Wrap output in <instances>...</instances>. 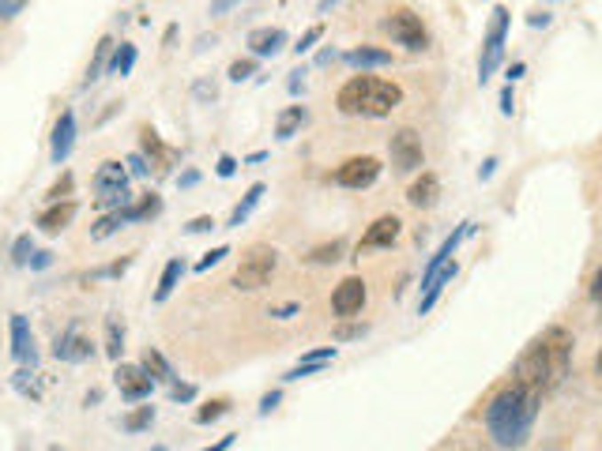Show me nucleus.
<instances>
[{"label": "nucleus", "mask_w": 602, "mask_h": 451, "mask_svg": "<svg viewBox=\"0 0 602 451\" xmlns=\"http://www.w3.org/2000/svg\"><path fill=\"white\" fill-rule=\"evenodd\" d=\"M380 177V162L373 154H361V158H346V162L336 170V181L343 188H369Z\"/></svg>", "instance_id": "6e6552de"}, {"label": "nucleus", "mask_w": 602, "mask_h": 451, "mask_svg": "<svg viewBox=\"0 0 602 451\" xmlns=\"http://www.w3.org/2000/svg\"><path fill=\"white\" fill-rule=\"evenodd\" d=\"M346 64L351 68H384V64H392V53H384V50H351L346 53Z\"/></svg>", "instance_id": "412c9836"}, {"label": "nucleus", "mask_w": 602, "mask_h": 451, "mask_svg": "<svg viewBox=\"0 0 602 451\" xmlns=\"http://www.w3.org/2000/svg\"><path fill=\"white\" fill-rule=\"evenodd\" d=\"M68 192H72V173H65V177H60V181L50 188V200L60 203V196H68Z\"/></svg>", "instance_id": "e433bc0d"}, {"label": "nucleus", "mask_w": 602, "mask_h": 451, "mask_svg": "<svg viewBox=\"0 0 602 451\" xmlns=\"http://www.w3.org/2000/svg\"><path fill=\"white\" fill-rule=\"evenodd\" d=\"M538 407H543V395L519 388V384H509L504 392H497L486 407V425L494 432V440L501 447H519L531 437Z\"/></svg>", "instance_id": "f03ea898"}, {"label": "nucleus", "mask_w": 602, "mask_h": 451, "mask_svg": "<svg viewBox=\"0 0 602 451\" xmlns=\"http://www.w3.org/2000/svg\"><path fill=\"white\" fill-rule=\"evenodd\" d=\"M260 196H264V185H252V188L245 192V200L234 207V215H230V226H242V222H245V218L252 215V207L260 203Z\"/></svg>", "instance_id": "393cba45"}, {"label": "nucleus", "mask_w": 602, "mask_h": 451, "mask_svg": "<svg viewBox=\"0 0 602 451\" xmlns=\"http://www.w3.org/2000/svg\"><path fill=\"white\" fill-rule=\"evenodd\" d=\"M226 407H230L226 399H215V402H208V407H203V410L196 414V422H200V425H208V422H215V417H223V414H226Z\"/></svg>", "instance_id": "c85d7f7f"}, {"label": "nucleus", "mask_w": 602, "mask_h": 451, "mask_svg": "<svg viewBox=\"0 0 602 451\" xmlns=\"http://www.w3.org/2000/svg\"><path fill=\"white\" fill-rule=\"evenodd\" d=\"M512 109H516V102H512V83H509V87L501 91V113H504V117H512Z\"/></svg>", "instance_id": "a19ab883"}, {"label": "nucleus", "mask_w": 602, "mask_h": 451, "mask_svg": "<svg viewBox=\"0 0 602 451\" xmlns=\"http://www.w3.org/2000/svg\"><path fill=\"white\" fill-rule=\"evenodd\" d=\"M234 170H237V162H234L230 154H223V158H218V177H234Z\"/></svg>", "instance_id": "79ce46f5"}, {"label": "nucleus", "mask_w": 602, "mask_h": 451, "mask_svg": "<svg viewBox=\"0 0 602 451\" xmlns=\"http://www.w3.org/2000/svg\"><path fill=\"white\" fill-rule=\"evenodd\" d=\"M53 353H57L60 361H72V365H79V361H87V358H91V338L83 335V328H79V324H72L65 335L57 338Z\"/></svg>", "instance_id": "9b49d317"}, {"label": "nucleus", "mask_w": 602, "mask_h": 451, "mask_svg": "<svg viewBox=\"0 0 602 451\" xmlns=\"http://www.w3.org/2000/svg\"><path fill=\"white\" fill-rule=\"evenodd\" d=\"M568 358H573V338L561 328L543 331V338L519 353V361L512 368V384L527 388L535 395H550L558 384L568 376Z\"/></svg>", "instance_id": "f257e3e1"}, {"label": "nucleus", "mask_w": 602, "mask_h": 451, "mask_svg": "<svg viewBox=\"0 0 602 451\" xmlns=\"http://www.w3.org/2000/svg\"><path fill=\"white\" fill-rule=\"evenodd\" d=\"M129 166H132V173H139V177L147 173V166H144V158H139V154H132V158H129Z\"/></svg>", "instance_id": "49530a36"}, {"label": "nucleus", "mask_w": 602, "mask_h": 451, "mask_svg": "<svg viewBox=\"0 0 602 451\" xmlns=\"http://www.w3.org/2000/svg\"><path fill=\"white\" fill-rule=\"evenodd\" d=\"M144 373H147L151 380H162V384L173 380V368H170V361H166L158 350H147V353H144Z\"/></svg>", "instance_id": "5701e85b"}, {"label": "nucleus", "mask_w": 602, "mask_h": 451, "mask_svg": "<svg viewBox=\"0 0 602 451\" xmlns=\"http://www.w3.org/2000/svg\"><path fill=\"white\" fill-rule=\"evenodd\" d=\"M12 353L20 361H35V335H30L27 316H20V313L12 316Z\"/></svg>", "instance_id": "2eb2a0df"}, {"label": "nucleus", "mask_w": 602, "mask_h": 451, "mask_svg": "<svg viewBox=\"0 0 602 451\" xmlns=\"http://www.w3.org/2000/svg\"><path fill=\"white\" fill-rule=\"evenodd\" d=\"M400 230H403V222L395 218V215H384V218H376L366 233H361V249H384V245H392L395 237H400Z\"/></svg>", "instance_id": "ddd939ff"}, {"label": "nucleus", "mask_w": 602, "mask_h": 451, "mask_svg": "<svg viewBox=\"0 0 602 451\" xmlns=\"http://www.w3.org/2000/svg\"><path fill=\"white\" fill-rule=\"evenodd\" d=\"M114 384L121 388L124 399H147L151 388H154V380L144 373V365H117V373H114Z\"/></svg>", "instance_id": "1a4fd4ad"}, {"label": "nucleus", "mask_w": 602, "mask_h": 451, "mask_svg": "<svg viewBox=\"0 0 602 451\" xmlns=\"http://www.w3.org/2000/svg\"><path fill=\"white\" fill-rule=\"evenodd\" d=\"M173 399H178V402L196 399V388H193V384H173Z\"/></svg>", "instance_id": "ea45409f"}, {"label": "nucleus", "mask_w": 602, "mask_h": 451, "mask_svg": "<svg viewBox=\"0 0 602 451\" xmlns=\"http://www.w3.org/2000/svg\"><path fill=\"white\" fill-rule=\"evenodd\" d=\"M106 353L109 358H121V328H117V320H109L106 324Z\"/></svg>", "instance_id": "7c9ffc66"}, {"label": "nucleus", "mask_w": 602, "mask_h": 451, "mask_svg": "<svg viewBox=\"0 0 602 451\" xmlns=\"http://www.w3.org/2000/svg\"><path fill=\"white\" fill-rule=\"evenodd\" d=\"M403 102V91L376 75H354L339 87L336 106L351 117H388V113Z\"/></svg>", "instance_id": "7ed1b4c3"}, {"label": "nucleus", "mask_w": 602, "mask_h": 451, "mask_svg": "<svg viewBox=\"0 0 602 451\" xmlns=\"http://www.w3.org/2000/svg\"><path fill=\"white\" fill-rule=\"evenodd\" d=\"M94 192L102 196H117V192H129V173H124L121 162H102L99 173H94Z\"/></svg>", "instance_id": "f8f14e48"}, {"label": "nucleus", "mask_w": 602, "mask_h": 451, "mask_svg": "<svg viewBox=\"0 0 602 451\" xmlns=\"http://www.w3.org/2000/svg\"><path fill=\"white\" fill-rule=\"evenodd\" d=\"M223 256H230V249H226V245H218V249H211V252H208V256H203V260L196 264V271H208V267H215L218 260H223Z\"/></svg>", "instance_id": "f704fd0d"}, {"label": "nucleus", "mask_w": 602, "mask_h": 451, "mask_svg": "<svg viewBox=\"0 0 602 451\" xmlns=\"http://www.w3.org/2000/svg\"><path fill=\"white\" fill-rule=\"evenodd\" d=\"M230 444H234V432H230V437H223V440H218V444H215V447H208V451H226V447H230Z\"/></svg>", "instance_id": "603ef678"}, {"label": "nucleus", "mask_w": 602, "mask_h": 451, "mask_svg": "<svg viewBox=\"0 0 602 451\" xmlns=\"http://www.w3.org/2000/svg\"><path fill=\"white\" fill-rule=\"evenodd\" d=\"M392 162L400 173H415L422 170L425 162V151H422V136L415 128H400V132L392 136Z\"/></svg>", "instance_id": "0eeeda50"}, {"label": "nucleus", "mask_w": 602, "mask_h": 451, "mask_svg": "<svg viewBox=\"0 0 602 451\" xmlns=\"http://www.w3.org/2000/svg\"><path fill=\"white\" fill-rule=\"evenodd\" d=\"M15 388H20L23 395H30V399H38V384L30 380V373H15Z\"/></svg>", "instance_id": "c9c22d12"}, {"label": "nucleus", "mask_w": 602, "mask_h": 451, "mask_svg": "<svg viewBox=\"0 0 602 451\" xmlns=\"http://www.w3.org/2000/svg\"><path fill=\"white\" fill-rule=\"evenodd\" d=\"M132 64H136V45L121 42V45H117V53H114V60H109V72H114V75H129V72H132Z\"/></svg>", "instance_id": "a878e982"}, {"label": "nucleus", "mask_w": 602, "mask_h": 451, "mask_svg": "<svg viewBox=\"0 0 602 451\" xmlns=\"http://www.w3.org/2000/svg\"><path fill=\"white\" fill-rule=\"evenodd\" d=\"M30 267H50V252H38L35 260H30Z\"/></svg>", "instance_id": "de8ad7c7"}, {"label": "nucleus", "mask_w": 602, "mask_h": 451, "mask_svg": "<svg viewBox=\"0 0 602 451\" xmlns=\"http://www.w3.org/2000/svg\"><path fill=\"white\" fill-rule=\"evenodd\" d=\"M109 53H114V38H102V42H99V50H94V60H91V68H87V87L94 83V79H102Z\"/></svg>", "instance_id": "b1692460"}, {"label": "nucleus", "mask_w": 602, "mask_h": 451, "mask_svg": "<svg viewBox=\"0 0 602 451\" xmlns=\"http://www.w3.org/2000/svg\"><path fill=\"white\" fill-rule=\"evenodd\" d=\"M437 196H440V181L433 173H422L415 185H410V192H407V200H410V207H433L437 203Z\"/></svg>", "instance_id": "f3484780"}, {"label": "nucleus", "mask_w": 602, "mask_h": 451, "mask_svg": "<svg viewBox=\"0 0 602 451\" xmlns=\"http://www.w3.org/2000/svg\"><path fill=\"white\" fill-rule=\"evenodd\" d=\"M297 313V305H287V309H275L272 316H279V320H287V316H294Z\"/></svg>", "instance_id": "3c124183"}, {"label": "nucleus", "mask_w": 602, "mask_h": 451, "mask_svg": "<svg viewBox=\"0 0 602 451\" xmlns=\"http://www.w3.org/2000/svg\"><path fill=\"white\" fill-rule=\"evenodd\" d=\"M305 121H309L305 106H290V109H282V113H279V121H275V136H279V139H290V136H294Z\"/></svg>", "instance_id": "aec40b11"}, {"label": "nucleus", "mask_w": 602, "mask_h": 451, "mask_svg": "<svg viewBox=\"0 0 602 451\" xmlns=\"http://www.w3.org/2000/svg\"><path fill=\"white\" fill-rule=\"evenodd\" d=\"M252 72H257V60H234V64H230V79H237V83H242V79H249Z\"/></svg>", "instance_id": "473e14b6"}, {"label": "nucleus", "mask_w": 602, "mask_h": 451, "mask_svg": "<svg viewBox=\"0 0 602 451\" xmlns=\"http://www.w3.org/2000/svg\"><path fill=\"white\" fill-rule=\"evenodd\" d=\"M328 361H336V346H324V350H313V353H305L301 358V365H294L290 373H287V380H301V376H313L321 365H328Z\"/></svg>", "instance_id": "6ab92c4d"}, {"label": "nucleus", "mask_w": 602, "mask_h": 451, "mask_svg": "<svg viewBox=\"0 0 602 451\" xmlns=\"http://www.w3.org/2000/svg\"><path fill=\"white\" fill-rule=\"evenodd\" d=\"M591 301L602 305V267H598V275H595V282H591Z\"/></svg>", "instance_id": "a18cd8bd"}, {"label": "nucleus", "mask_w": 602, "mask_h": 451, "mask_svg": "<svg viewBox=\"0 0 602 451\" xmlns=\"http://www.w3.org/2000/svg\"><path fill=\"white\" fill-rule=\"evenodd\" d=\"M75 218V203L72 200H65V203H53L50 211H42V218H38V226L45 233H60L65 226Z\"/></svg>", "instance_id": "a211bd4d"}, {"label": "nucleus", "mask_w": 602, "mask_h": 451, "mask_svg": "<svg viewBox=\"0 0 602 451\" xmlns=\"http://www.w3.org/2000/svg\"><path fill=\"white\" fill-rule=\"evenodd\" d=\"M30 252H35V245H30V237L23 233L20 241H15V249H12V260H15V264H27V260H30Z\"/></svg>", "instance_id": "72a5a7b5"}, {"label": "nucleus", "mask_w": 602, "mask_h": 451, "mask_svg": "<svg viewBox=\"0 0 602 451\" xmlns=\"http://www.w3.org/2000/svg\"><path fill=\"white\" fill-rule=\"evenodd\" d=\"M361 305H366V282H361L358 275L343 279V282L336 286V294H331V309H336L339 316H354V313H361Z\"/></svg>", "instance_id": "9d476101"}, {"label": "nucleus", "mask_w": 602, "mask_h": 451, "mask_svg": "<svg viewBox=\"0 0 602 451\" xmlns=\"http://www.w3.org/2000/svg\"><path fill=\"white\" fill-rule=\"evenodd\" d=\"M504 30H509V12L494 8V23H489V35H486V45H482V60H479L482 83L497 72V64H501V57H504Z\"/></svg>", "instance_id": "423d86ee"}, {"label": "nucleus", "mask_w": 602, "mask_h": 451, "mask_svg": "<svg viewBox=\"0 0 602 451\" xmlns=\"http://www.w3.org/2000/svg\"><path fill=\"white\" fill-rule=\"evenodd\" d=\"M20 12H23V0H0V20H12Z\"/></svg>", "instance_id": "4c0bfd02"}, {"label": "nucleus", "mask_w": 602, "mask_h": 451, "mask_svg": "<svg viewBox=\"0 0 602 451\" xmlns=\"http://www.w3.org/2000/svg\"><path fill=\"white\" fill-rule=\"evenodd\" d=\"M339 252H343V241H331V245H324V249H316L309 260L313 264H336L339 260Z\"/></svg>", "instance_id": "cd10ccee"}, {"label": "nucleus", "mask_w": 602, "mask_h": 451, "mask_svg": "<svg viewBox=\"0 0 602 451\" xmlns=\"http://www.w3.org/2000/svg\"><path fill=\"white\" fill-rule=\"evenodd\" d=\"M151 422H154V410H151V407H139L136 414L124 417V429L136 432V429H144V425H151Z\"/></svg>", "instance_id": "c756f323"}, {"label": "nucleus", "mask_w": 602, "mask_h": 451, "mask_svg": "<svg viewBox=\"0 0 602 451\" xmlns=\"http://www.w3.org/2000/svg\"><path fill=\"white\" fill-rule=\"evenodd\" d=\"M50 451H65V447H50Z\"/></svg>", "instance_id": "5fc2aeb1"}, {"label": "nucleus", "mask_w": 602, "mask_h": 451, "mask_svg": "<svg viewBox=\"0 0 602 451\" xmlns=\"http://www.w3.org/2000/svg\"><path fill=\"white\" fill-rule=\"evenodd\" d=\"M275 402H279V392L264 395V402H260V414H272V410H275Z\"/></svg>", "instance_id": "c03bdc74"}, {"label": "nucleus", "mask_w": 602, "mask_h": 451, "mask_svg": "<svg viewBox=\"0 0 602 451\" xmlns=\"http://www.w3.org/2000/svg\"><path fill=\"white\" fill-rule=\"evenodd\" d=\"M321 38H324V27L316 23V27H309L305 35H301V42L294 45V50H297V53H305V50H313V42H321Z\"/></svg>", "instance_id": "2f4dec72"}, {"label": "nucleus", "mask_w": 602, "mask_h": 451, "mask_svg": "<svg viewBox=\"0 0 602 451\" xmlns=\"http://www.w3.org/2000/svg\"><path fill=\"white\" fill-rule=\"evenodd\" d=\"M494 166H497V158H486V162H482V181H486V177H494Z\"/></svg>", "instance_id": "09e8293b"}, {"label": "nucleus", "mask_w": 602, "mask_h": 451, "mask_svg": "<svg viewBox=\"0 0 602 451\" xmlns=\"http://www.w3.org/2000/svg\"><path fill=\"white\" fill-rule=\"evenodd\" d=\"M595 373L602 376V353H598V358H595Z\"/></svg>", "instance_id": "864d4df0"}, {"label": "nucleus", "mask_w": 602, "mask_h": 451, "mask_svg": "<svg viewBox=\"0 0 602 451\" xmlns=\"http://www.w3.org/2000/svg\"><path fill=\"white\" fill-rule=\"evenodd\" d=\"M519 75H524V60H516L512 68H509V83H512V79H519Z\"/></svg>", "instance_id": "8fccbe9b"}, {"label": "nucleus", "mask_w": 602, "mask_h": 451, "mask_svg": "<svg viewBox=\"0 0 602 451\" xmlns=\"http://www.w3.org/2000/svg\"><path fill=\"white\" fill-rule=\"evenodd\" d=\"M72 139H75V117H72V113H60L57 124H53V162L57 166L68 158Z\"/></svg>", "instance_id": "dca6fc26"}, {"label": "nucleus", "mask_w": 602, "mask_h": 451, "mask_svg": "<svg viewBox=\"0 0 602 451\" xmlns=\"http://www.w3.org/2000/svg\"><path fill=\"white\" fill-rule=\"evenodd\" d=\"M185 230H188V233H203V230H215V218H208V215H203V218H193V222L185 226Z\"/></svg>", "instance_id": "58836bf2"}, {"label": "nucleus", "mask_w": 602, "mask_h": 451, "mask_svg": "<svg viewBox=\"0 0 602 451\" xmlns=\"http://www.w3.org/2000/svg\"><path fill=\"white\" fill-rule=\"evenodd\" d=\"M185 275V264L181 260H170L166 271H162V279H158V289H154V301H166L173 294V286H178V279Z\"/></svg>", "instance_id": "4be33fe9"}, {"label": "nucleus", "mask_w": 602, "mask_h": 451, "mask_svg": "<svg viewBox=\"0 0 602 451\" xmlns=\"http://www.w3.org/2000/svg\"><path fill=\"white\" fill-rule=\"evenodd\" d=\"M384 30L388 35L400 42V45H407V50H425V42H430V35H425V27H422V15H415L410 8H395V12H388V20H384Z\"/></svg>", "instance_id": "39448f33"}, {"label": "nucleus", "mask_w": 602, "mask_h": 451, "mask_svg": "<svg viewBox=\"0 0 602 451\" xmlns=\"http://www.w3.org/2000/svg\"><path fill=\"white\" fill-rule=\"evenodd\" d=\"M124 222H129V218H124V211H117V215H106V218H102V222L91 230V237H94V241H102V237H109V233H114L117 226H124Z\"/></svg>", "instance_id": "bb28decb"}, {"label": "nucleus", "mask_w": 602, "mask_h": 451, "mask_svg": "<svg viewBox=\"0 0 602 451\" xmlns=\"http://www.w3.org/2000/svg\"><path fill=\"white\" fill-rule=\"evenodd\" d=\"M249 45H252V53L257 57H275L282 45H287V35H282L279 27H257L249 35Z\"/></svg>", "instance_id": "4468645a"}, {"label": "nucleus", "mask_w": 602, "mask_h": 451, "mask_svg": "<svg viewBox=\"0 0 602 451\" xmlns=\"http://www.w3.org/2000/svg\"><path fill=\"white\" fill-rule=\"evenodd\" d=\"M275 267H279V252L272 245H249L242 252V264H237V271H234V286L237 289H260V286L272 282Z\"/></svg>", "instance_id": "20e7f679"}, {"label": "nucleus", "mask_w": 602, "mask_h": 451, "mask_svg": "<svg viewBox=\"0 0 602 451\" xmlns=\"http://www.w3.org/2000/svg\"><path fill=\"white\" fill-rule=\"evenodd\" d=\"M550 20H553L550 12H531V15H527V23H531V27H550Z\"/></svg>", "instance_id": "37998d69"}]
</instances>
